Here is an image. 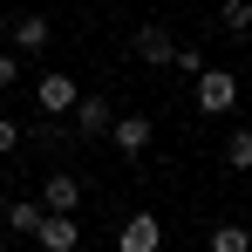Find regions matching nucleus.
<instances>
[{
	"mask_svg": "<svg viewBox=\"0 0 252 252\" xmlns=\"http://www.w3.org/2000/svg\"><path fill=\"white\" fill-rule=\"evenodd\" d=\"M170 68H177V75H198V68H205V55H198V48H177V62H170Z\"/></svg>",
	"mask_w": 252,
	"mask_h": 252,
	"instance_id": "nucleus-14",
	"label": "nucleus"
},
{
	"mask_svg": "<svg viewBox=\"0 0 252 252\" xmlns=\"http://www.w3.org/2000/svg\"><path fill=\"white\" fill-rule=\"evenodd\" d=\"M239 109V75L232 68H198V116H225Z\"/></svg>",
	"mask_w": 252,
	"mask_h": 252,
	"instance_id": "nucleus-1",
	"label": "nucleus"
},
{
	"mask_svg": "<svg viewBox=\"0 0 252 252\" xmlns=\"http://www.w3.org/2000/svg\"><path fill=\"white\" fill-rule=\"evenodd\" d=\"M0 232H7V218H0Z\"/></svg>",
	"mask_w": 252,
	"mask_h": 252,
	"instance_id": "nucleus-19",
	"label": "nucleus"
},
{
	"mask_svg": "<svg viewBox=\"0 0 252 252\" xmlns=\"http://www.w3.org/2000/svg\"><path fill=\"white\" fill-rule=\"evenodd\" d=\"M211 252H252V232L246 225H211Z\"/></svg>",
	"mask_w": 252,
	"mask_h": 252,
	"instance_id": "nucleus-11",
	"label": "nucleus"
},
{
	"mask_svg": "<svg viewBox=\"0 0 252 252\" xmlns=\"http://www.w3.org/2000/svg\"><path fill=\"white\" fill-rule=\"evenodd\" d=\"M75 95H82V89L68 82V75H62V68H48L41 82H34V102H41L48 116H68V109H75Z\"/></svg>",
	"mask_w": 252,
	"mask_h": 252,
	"instance_id": "nucleus-6",
	"label": "nucleus"
},
{
	"mask_svg": "<svg viewBox=\"0 0 252 252\" xmlns=\"http://www.w3.org/2000/svg\"><path fill=\"white\" fill-rule=\"evenodd\" d=\"M7 150H21V123H14V116H0V157H7Z\"/></svg>",
	"mask_w": 252,
	"mask_h": 252,
	"instance_id": "nucleus-16",
	"label": "nucleus"
},
{
	"mask_svg": "<svg viewBox=\"0 0 252 252\" xmlns=\"http://www.w3.org/2000/svg\"><path fill=\"white\" fill-rule=\"evenodd\" d=\"M34 239H41V252H75L82 246V225H75V211H48L34 225Z\"/></svg>",
	"mask_w": 252,
	"mask_h": 252,
	"instance_id": "nucleus-3",
	"label": "nucleus"
},
{
	"mask_svg": "<svg viewBox=\"0 0 252 252\" xmlns=\"http://www.w3.org/2000/svg\"><path fill=\"white\" fill-rule=\"evenodd\" d=\"M14 75H21V55H14V48H0V89H14Z\"/></svg>",
	"mask_w": 252,
	"mask_h": 252,
	"instance_id": "nucleus-15",
	"label": "nucleus"
},
{
	"mask_svg": "<svg viewBox=\"0 0 252 252\" xmlns=\"http://www.w3.org/2000/svg\"><path fill=\"white\" fill-rule=\"evenodd\" d=\"M218 21L232 34H252V0H218Z\"/></svg>",
	"mask_w": 252,
	"mask_h": 252,
	"instance_id": "nucleus-13",
	"label": "nucleus"
},
{
	"mask_svg": "<svg viewBox=\"0 0 252 252\" xmlns=\"http://www.w3.org/2000/svg\"><path fill=\"white\" fill-rule=\"evenodd\" d=\"M0 41H7V21H0Z\"/></svg>",
	"mask_w": 252,
	"mask_h": 252,
	"instance_id": "nucleus-17",
	"label": "nucleus"
},
{
	"mask_svg": "<svg viewBox=\"0 0 252 252\" xmlns=\"http://www.w3.org/2000/svg\"><path fill=\"white\" fill-rule=\"evenodd\" d=\"M225 164H232V170H252V129H246V123L225 136Z\"/></svg>",
	"mask_w": 252,
	"mask_h": 252,
	"instance_id": "nucleus-12",
	"label": "nucleus"
},
{
	"mask_svg": "<svg viewBox=\"0 0 252 252\" xmlns=\"http://www.w3.org/2000/svg\"><path fill=\"white\" fill-rule=\"evenodd\" d=\"M129 48H136V62H143V68H170V62H177V41H170L157 21H150V28H136Z\"/></svg>",
	"mask_w": 252,
	"mask_h": 252,
	"instance_id": "nucleus-4",
	"label": "nucleus"
},
{
	"mask_svg": "<svg viewBox=\"0 0 252 252\" xmlns=\"http://www.w3.org/2000/svg\"><path fill=\"white\" fill-rule=\"evenodd\" d=\"M116 246H123V252H157V246H164V225H157L150 211H136V218L116 225Z\"/></svg>",
	"mask_w": 252,
	"mask_h": 252,
	"instance_id": "nucleus-5",
	"label": "nucleus"
},
{
	"mask_svg": "<svg viewBox=\"0 0 252 252\" xmlns=\"http://www.w3.org/2000/svg\"><path fill=\"white\" fill-rule=\"evenodd\" d=\"M14 48H21V55H41L48 48V14H21V21H14Z\"/></svg>",
	"mask_w": 252,
	"mask_h": 252,
	"instance_id": "nucleus-9",
	"label": "nucleus"
},
{
	"mask_svg": "<svg viewBox=\"0 0 252 252\" xmlns=\"http://www.w3.org/2000/svg\"><path fill=\"white\" fill-rule=\"evenodd\" d=\"M0 218H7V232H34L48 211H41V198H14V205H0Z\"/></svg>",
	"mask_w": 252,
	"mask_h": 252,
	"instance_id": "nucleus-10",
	"label": "nucleus"
},
{
	"mask_svg": "<svg viewBox=\"0 0 252 252\" xmlns=\"http://www.w3.org/2000/svg\"><path fill=\"white\" fill-rule=\"evenodd\" d=\"M0 252H14V246H7V239H0Z\"/></svg>",
	"mask_w": 252,
	"mask_h": 252,
	"instance_id": "nucleus-18",
	"label": "nucleus"
},
{
	"mask_svg": "<svg viewBox=\"0 0 252 252\" xmlns=\"http://www.w3.org/2000/svg\"><path fill=\"white\" fill-rule=\"evenodd\" d=\"M109 123H116V102L109 95H75V129L82 136H109Z\"/></svg>",
	"mask_w": 252,
	"mask_h": 252,
	"instance_id": "nucleus-8",
	"label": "nucleus"
},
{
	"mask_svg": "<svg viewBox=\"0 0 252 252\" xmlns=\"http://www.w3.org/2000/svg\"><path fill=\"white\" fill-rule=\"evenodd\" d=\"M109 136H116V150H123V157H143V150H150V136H157V123H150L143 109H116Z\"/></svg>",
	"mask_w": 252,
	"mask_h": 252,
	"instance_id": "nucleus-2",
	"label": "nucleus"
},
{
	"mask_svg": "<svg viewBox=\"0 0 252 252\" xmlns=\"http://www.w3.org/2000/svg\"><path fill=\"white\" fill-rule=\"evenodd\" d=\"M75 205H82V177H75V170H48L41 211H75Z\"/></svg>",
	"mask_w": 252,
	"mask_h": 252,
	"instance_id": "nucleus-7",
	"label": "nucleus"
}]
</instances>
